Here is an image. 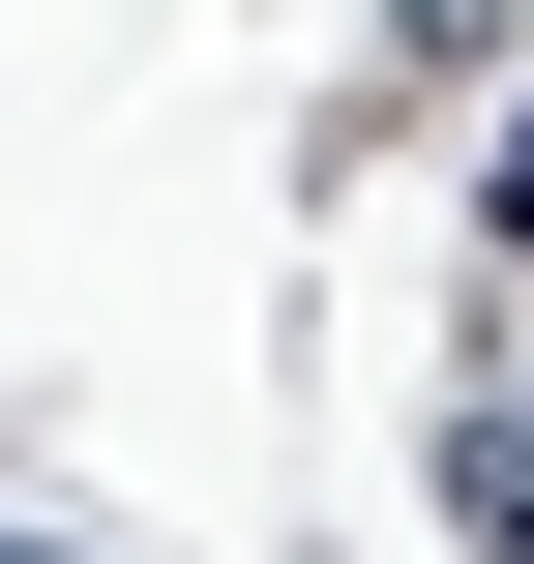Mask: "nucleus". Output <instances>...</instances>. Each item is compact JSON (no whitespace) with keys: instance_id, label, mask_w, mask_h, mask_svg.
<instances>
[{"instance_id":"f257e3e1","label":"nucleus","mask_w":534,"mask_h":564,"mask_svg":"<svg viewBox=\"0 0 534 564\" xmlns=\"http://www.w3.org/2000/svg\"><path fill=\"white\" fill-rule=\"evenodd\" d=\"M446 535H476V564H534V416H505V387L446 416Z\"/></svg>"},{"instance_id":"f03ea898","label":"nucleus","mask_w":534,"mask_h":564,"mask_svg":"<svg viewBox=\"0 0 534 564\" xmlns=\"http://www.w3.org/2000/svg\"><path fill=\"white\" fill-rule=\"evenodd\" d=\"M0 564H59V535H0Z\"/></svg>"}]
</instances>
